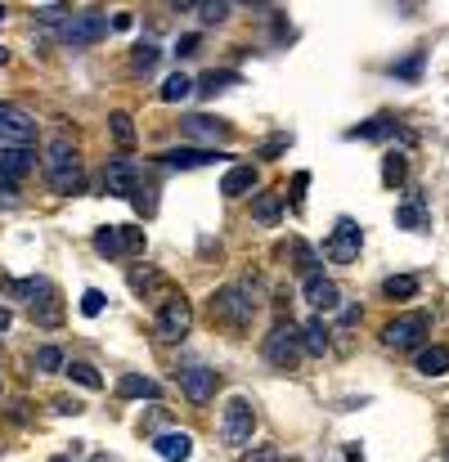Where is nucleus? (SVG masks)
I'll list each match as a JSON object with an SVG mask.
<instances>
[{"instance_id":"nucleus-1","label":"nucleus","mask_w":449,"mask_h":462,"mask_svg":"<svg viewBox=\"0 0 449 462\" xmlns=\"http://www.w3.org/2000/svg\"><path fill=\"white\" fill-rule=\"evenodd\" d=\"M46 180H50V189L59 198H68V193L82 189V158H77L73 135H64V131L50 135V144H46Z\"/></svg>"},{"instance_id":"nucleus-2","label":"nucleus","mask_w":449,"mask_h":462,"mask_svg":"<svg viewBox=\"0 0 449 462\" xmlns=\"http://www.w3.org/2000/svg\"><path fill=\"white\" fill-rule=\"evenodd\" d=\"M5 287H10L19 301H28L32 323H41V328H59L64 305H59V292H55L50 278H5Z\"/></svg>"},{"instance_id":"nucleus-3","label":"nucleus","mask_w":449,"mask_h":462,"mask_svg":"<svg viewBox=\"0 0 449 462\" xmlns=\"http://www.w3.org/2000/svg\"><path fill=\"white\" fill-rule=\"evenodd\" d=\"M256 305H261V287L256 283H229V287H220L212 296V314L220 323H229V328H247Z\"/></svg>"},{"instance_id":"nucleus-4","label":"nucleus","mask_w":449,"mask_h":462,"mask_svg":"<svg viewBox=\"0 0 449 462\" xmlns=\"http://www.w3.org/2000/svg\"><path fill=\"white\" fill-rule=\"evenodd\" d=\"M108 14L104 10H77V14H68L64 23H59V41L68 46V50H86V46H99L104 37H108Z\"/></svg>"},{"instance_id":"nucleus-5","label":"nucleus","mask_w":449,"mask_h":462,"mask_svg":"<svg viewBox=\"0 0 449 462\" xmlns=\"http://www.w3.org/2000/svg\"><path fill=\"white\" fill-rule=\"evenodd\" d=\"M427 332H431V314H427V310H409V314H395V319L382 328V341H386L391 350H418Z\"/></svg>"},{"instance_id":"nucleus-6","label":"nucleus","mask_w":449,"mask_h":462,"mask_svg":"<svg viewBox=\"0 0 449 462\" xmlns=\"http://www.w3.org/2000/svg\"><path fill=\"white\" fill-rule=\"evenodd\" d=\"M95 252L108 256V261L140 256V252H144V229H131V225H104V229H95Z\"/></svg>"},{"instance_id":"nucleus-7","label":"nucleus","mask_w":449,"mask_h":462,"mask_svg":"<svg viewBox=\"0 0 449 462\" xmlns=\"http://www.w3.org/2000/svg\"><path fill=\"white\" fill-rule=\"evenodd\" d=\"M261 350H265V359H270L274 368L292 372L297 359H301V328H297V323H274L270 337L261 341Z\"/></svg>"},{"instance_id":"nucleus-8","label":"nucleus","mask_w":449,"mask_h":462,"mask_svg":"<svg viewBox=\"0 0 449 462\" xmlns=\"http://www.w3.org/2000/svg\"><path fill=\"white\" fill-rule=\"evenodd\" d=\"M252 431H256V408H252V399L234 395L225 404V413H220V440L234 444V449H243L252 440Z\"/></svg>"},{"instance_id":"nucleus-9","label":"nucleus","mask_w":449,"mask_h":462,"mask_svg":"<svg viewBox=\"0 0 449 462\" xmlns=\"http://www.w3.org/2000/svg\"><path fill=\"white\" fill-rule=\"evenodd\" d=\"M189 328H194V305H189L185 296H167V301L158 305L153 332H158L162 341H185V337H189Z\"/></svg>"},{"instance_id":"nucleus-10","label":"nucleus","mask_w":449,"mask_h":462,"mask_svg":"<svg viewBox=\"0 0 449 462\" xmlns=\"http://www.w3.org/2000/svg\"><path fill=\"white\" fill-rule=\"evenodd\" d=\"M359 247H364V229H359L350 216H341V220L332 225V238L324 243V256L337 261V265H350V261L359 256Z\"/></svg>"},{"instance_id":"nucleus-11","label":"nucleus","mask_w":449,"mask_h":462,"mask_svg":"<svg viewBox=\"0 0 449 462\" xmlns=\"http://www.w3.org/2000/svg\"><path fill=\"white\" fill-rule=\"evenodd\" d=\"M32 140H37V122L14 104H0V144L5 149H32Z\"/></svg>"},{"instance_id":"nucleus-12","label":"nucleus","mask_w":449,"mask_h":462,"mask_svg":"<svg viewBox=\"0 0 449 462\" xmlns=\"http://www.w3.org/2000/svg\"><path fill=\"white\" fill-rule=\"evenodd\" d=\"M176 377H180V390H185L194 404H212V399H216V390H220V372H216V368H207V364L180 368Z\"/></svg>"},{"instance_id":"nucleus-13","label":"nucleus","mask_w":449,"mask_h":462,"mask_svg":"<svg viewBox=\"0 0 449 462\" xmlns=\"http://www.w3.org/2000/svg\"><path fill=\"white\" fill-rule=\"evenodd\" d=\"M180 135H185V140H198V144H225L234 131H229V122H220V117L194 113V117H180Z\"/></svg>"},{"instance_id":"nucleus-14","label":"nucleus","mask_w":449,"mask_h":462,"mask_svg":"<svg viewBox=\"0 0 449 462\" xmlns=\"http://www.w3.org/2000/svg\"><path fill=\"white\" fill-rule=\"evenodd\" d=\"M140 189V167L131 158H113L108 171H104V193L108 198H131Z\"/></svg>"},{"instance_id":"nucleus-15","label":"nucleus","mask_w":449,"mask_h":462,"mask_svg":"<svg viewBox=\"0 0 449 462\" xmlns=\"http://www.w3.org/2000/svg\"><path fill=\"white\" fill-rule=\"evenodd\" d=\"M153 453H158L162 462H189V458H194V435H189V431H162V435L153 440Z\"/></svg>"},{"instance_id":"nucleus-16","label":"nucleus","mask_w":449,"mask_h":462,"mask_svg":"<svg viewBox=\"0 0 449 462\" xmlns=\"http://www.w3.org/2000/svg\"><path fill=\"white\" fill-rule=\"evenodd\" d=\"M395 225H400V229H409V234H427V229H431V216H427L422 193H409V198L395 207Z\"/></svg>"},{"instance_id":"nucleus-17","label":"nucleus","mask_w":449,"mask_h":462,"mask_svg":"<svg viewBox=\"0 0 449 462\" xmlns=\"http://www.w3.org/2000/svg\"><path fill=\"white\" fill-rule=\"evenodd\" d=\"M28 171H37V149H0V180H23Z\"/></svg>"},{"instance_id":"nucleus-18","label":"nucleus","mask_w":449,"mask_h":462,"mask_svg":"<svg viewBox=\"0 0 449 462\" xmlns=\"http://www.w3.org/2000/svg\"><path fill=\"white\" fill-rule=\"evenodd\" d=\"M162 162L176 167V171H198V167H216L220 153H216V149H167Z\"/></svg>"},{"instance_id":"nucleus-19","label":"nucleus","mask_w":449,"mask_h":462,"mask_svg":"<svg viewBox=\"0 0 449 462\" xmlns=\"http://www.w3.org/2000/svg\"><path fill=\"white\" fill-rule=\"evenodd\" d=\"M306 301H310L315 310H324V314H328V310H337V305H341V292H337V283H332V278L310 274V278H306Z\"/></svg>"},{"instance_id":"nucleus-20","label":"nucleus","mask_w":449,"mask_h":462,"mask_svg":"<svg viewBox=\"0 0 449 462\" xmlns=\"http://www.w3.org/2000/svg\"><path fill=\"white\" fill-rule=\"evenodd\" d=\"M252 189H256V167H252V162L229 167L225 180H220V193H225V198H243V193H252Z\"/></svg>"},{"instance_id":"nucleus-21","label":"nucleus","mask_w":449,"mask_h":462,"mask_svg":"<svg viewBox=\"0 0 449 462\" xmlns=\"http://www.w3.org/2000/svg\"><path fill=\"white\" fill-rule=\"evenodd\" d=\"M243 77L238 73H229V68H212V73H203L198 81H194V90L203 95V99H216L220 90H229V86H238Z\"/></svg>"},{"instance_id":"nucleus-22","label":"nucleus","mask_w":449,"mask_h":462,"mask_svg":"<svg viewBox=\"0 0 449 462\" xmlns=\"http://www.w3.org/2000/svg\"><path fill=\"white\" fill-rule=\"evenodd\" d=\"M117 395H122V399H158V395H162V386H158L153 377L126 372V377H117Z\"/></svg>"},{"instance_id":"nucleus-23","label":"nucleus","mask_w":449,"mask_h":462,"mask_svg":"<svg viewBox=\"0 0 449 462\" xmlns=\"http://www.w3.org/2000/svg\"><path fill=\"white\" fill-rule=\"evenodd\" d=\"M418 372H422V377H445V372H449V346H427V350H418Z\"/></svg>"},{"instance_id":"nucleus-24","label":"nucleus","mask_w":449,"mask_h":462,"mask_svg":"<svg viewBox=\"0 0 449 462\" xmlns=\"http://www.w3.org/2000/svg\"><path fill=\"white\" fill-rule=\"evenodd\" d=\"M288 252H292V270H297V274H306V278H310V274H319V252H315L306 238H292V243H288Z\"/></svg>"},{"instance_id":"nucleus-25","label":"nucleus","mask_w":449,"mask_h":462,"mask_svg":"<svg viewBox=\"0 0 449 462\" xmlns=\"http://www.w3.org/2000/svg\"><path fill=\"white\" fill-rule=\"evenodd\" d=\"M279 216H283V193H256V202H252V220H261V225H279Z\"/></svg>"},{"instance_id":"nucleus-26","label":"nucleus","mask_w":449,"mask_h":462,"mask_svg":"<svg viewBox=\"0 0 449 462\" xmlns=\"http://www.w3.org/2000/svg\"><path fill=\"white\" fill-rule=\"evenodd\" d=\"M328 323L324 319H310L306 328H301V350H310V355H328Z\"/></svg>"},{"instance_id":"nucleus-27","label":"nucleus","mask_w":449,"mask_h":462,"mask_svg":"<svg viewBox=\"0 0 449 462\" xmlns=\"http://www.w3.org/2000/svg\"><path fill=\"white\" fill-rule=\"evenodd\" d=\"M189 95H194V77H185V73H171V77L162 81V90H158L162 104H180V99H189Z\"/></svg>"},{"instance_id":"nucleus-28","label":"nucleus","mask_w":449,"mask_h":462,"mask_svg":"<svg viewBox=\"0 0 449 462\" xmlns=\"http://www.w3.org/2000/svg\"><path fill=\"white\" fill-rule=\"evenodd\" d=\"M64 372H68L77 386H86V390H99V386H104L99 368H95V364H86V359H73V364H64Z\"/></svg>"},{"instance_id":"nucleus-29","label":"nucleus","mask_w":449,"mask_h":462,"mask_svg":"<svg viewBox=\"0 0 449 462\" xmlns=\"http://www.w3.org/2000/svg\"><path fill=\"white\" fill-rule=\"evenodd\" d=\"M404 180H409V162H404V153H386V158H382V184L395 189V184H404Z\"/></svg>"},{"instance_id":"nucleus-30","label":"nucleus","mask_w":449,"mask_h":462,"mask_svg":"<svg viewBox=\"0 0 449 462\" xmlns=\"http://www.w3.org/2000/svg\"><path fill=\"white\" fill-rule=\"evenodd\" d=\"M382 296H391V301H409V296H418V278H413V274H391V278L382 283Z\"/></svg>"},{"instance_id":"nucleus-31","label":"nucleus","mask_w":449,"mask_h":462,"mask_svg":"<svg viewBox=\"0 0 449 462\" xmlns=\"http://www.w3.org/2000/svg\"><path fill=\"white\" fill-rule=\"evenodd\" d=\"M108 131H113V140L122 149H135V122H131V113H108Z\"/></svg>"},{"instance_id":"nucleus-32","label":"nucleus","mask_w":449,"mask_h":462,"mask_svg":"<svg viewBox=\"0 0 449 462\" xmlns=\"http://www.w3.org/2000/svg\"><path fill=\"white\" fill-rule=\"evenodd\" d=\"M386 135H395V122H391V117H373V122H364V126L350 131V140H386Z\"/></svg>"},{"instance_id":"nucleus-33","label":"nucleus","mask_w":449,"mask_h":462,"mask_svg":"<svg viewBox=\"0 0 449 462\" xmlns=\"http://www.w3.org/2000/svg\"><path fill=\"white\" fill-rule=\"evenodd\" d=\"M158 59H162V50H158L153 41H144V46H135V55H131V73H153Z\"/></svg>"},{"instance_id":"nucleus-34","label":"nucleus","mask_w":449,"mask_h":462,"mask_svg":"<svg viewBox=\"0 0 449 462\" xmlns=\"http://www.w3.org/2000/svg\"><path fill=\"white\" fill-rule=\"evenodd\" d=\"M126 283H131V292H135V296H149V292H158V287H162V274H158V270H131V278H126Z\"/></svg>"},{"instance_id":"nucleus-35","label":"nucleus","mask_w":449,"mask_h":462,"mask_svg":"<svg viewBox=\"0 0 449 462\" xmlns=\"http://www.w3.org/2000/svg\"><path fill=\"white\" fill-rule=\"evenodd\" d=\"M64 364H68V359H64L59 346H41V350H37V372H64Z\"/></svg>"},{"instance_id":"nucleus-36","label":"nucleus","mask_w":449,"mask_h":462,"mask_svg":"<svg viewBox=\"0 0 449 462\" xmlns=\"http://www.w3.org/2000/svg\"><path fill=\"white\" fill-rule=\"evenodd\" d=\"M104 301H108V296H104L99 287H86V292H82V314H86V319L104 314Z\"/></svg>"},{"instance_id":"nucleus-37","label":"nucleus","mask_w":449,"mask_h":462,"mask_svg":"<svg viewBox=\"0 0 449 462\" xmlns=\"http://www.w3.org/2000/svg\"><path fill=\"white\" fill-rule=\"evenodd\" d=\"M238 462H283V458H279V449H274V444H256V449H243V453H238Z\"/></svg>"},{"instance_id":"nucleus-38","label":"nucleus","mask_w":449,"mask_h":462,"mask_svg":"<svg viewBox=\"0 0 449 462\" xmlns=\"http://www.w3.org/2000/svg\"><path fill=\"white\" fill-rule=\"evenodd\" d=\"M153 193H158L153 184H149V189H135V193H131V202H135V211H140V216H153V211H158V198H153Z\"/></svg>"},{"instance_id":"nucleus-39","label":"nucleus","mask_w":449,"mask_h":462,"mask_svg":"<svg viewBox=\"0 0 449 462\" xmlns=\"http://www.w3.org/2000/svg\"><path fill=\"white\" fill-rule=\"evenodd\" d=\"M229 10H234V5L216 0V5H198V19H203V23H225V19H229Z\"/></svg>"},{"instance_id":"nucleus-40","label":"nucleus","mask_w":449,"mask_h":462,"mask_svg":"<svg viewBox=\"0 0 449 462\" xmlns=\"http://www.w3.org/2000/svg\"><path fill=\"white\" fill-rule=\"evenodd\" d=\"M68 14H73L68 5H41V10H37V19H41V23H64Z\"/></svg>"},{"instance_id":"nucleus-41","label":"nucleus","mask_w":449,"mask_h":462,"mask_svg":"<svg viewBox=\"0 0 449 462\" xmlns=\"http://www.w3.org/2000/svg\"><path fill=\"white\" fill-rule=\"evenodd\" d=\"M418 68H422V55H409L404 64H395V77H418Z\"/></svg>"},{"instance_id":"nucleus-42","label":"nucleus","mask_w":449,"mask_h":462,"mask_svg":"<svg viewBox=\"0 0 449 462\" xmlns=\"http://www.w3.org/2000/svg\"><path fill=\"white\" fill-rule=\"evenodd\" d=\"M176 55H198V37H194V32L180 37V41H176Z\"/></svg>"},{"instance_id":"nucleus-43","label":"nucleus","mask_w":449,"mask_h":462,"mask_svg":"<svg viewBox=\"0 0 449 462\" xmlns=\"http://www.w3.org/2000/svg\"><path fill=\"white\" fill-rule=\"evenodd\" d=\"M55 413H64V417H77V413H82V404H77V399H55Z\"/></svg>"},{"instance_id":"nucleus-44","label":"nucleus","mask_w":449,"mask_h":462,"mask_svg":"<svg viewBox=\"0 0 449 462\" xmlns=\"http://www.w3.org/2000/svg\"><path fill=\"white\" fill-rule=\"evenodd\" d=\"M5 328H10V310H5V305H0V332H5Z\"/></svg>"},{"instance_id":"nucleus-45","label":"nucleus","mask_w":449,"mask_h":462,"mask_svg":"<svg viewBox=\"0 0 449 462\" xmlns=\"http://www.w3.org/2000/svg\"><path fill=\"white\" fill-rule=\"evenodd\" d=\"M91 462H113V458L108 453H91Z\"/></svg>"},{"instance_id":"nucleus-46","label":"nucleus","mask_w":449,"mask_h":462,"mask_svg":"<svg viewBox=\"0 0 449 462\" xmlns=\"http://www.w3.org/2000/svg\"><path fill=\"white\" fill-rule=\"evenodd\" d=\"M50 462H73V458H64V453H59V458H50Z\"/></svg>"},{"instance_id":"nucleus-47","label":"nucleus","mask_w":449,"mask_h":462,"mask_svg":"<svg viewBox=\"0 0 449 462\" xmlns=\"http://www.w3.org/2000/svg\"><path fill=\"white\" fill-rule=\"evenodd\" d=\"M5 59H10V50H0V64H5Z\"/></svg>"},{"instance_id":"nucleus-48","label":"nucleus","mask_w":449,"mask_h":462,"mask_svg":"<svg viewBox=\"0 0 449 462\" xmlns=\"http://www.w3.org/2000/svg\"><path fill=\"white\" fill-rule=\"evenodd\" d=\"M0 23H5V5H0Z\"/></svg>"},{"instance_id":"nucleus-49","label":"nucleus","mask_w":449,"mask_h":462,"mask_svg":"<svg viewBox=\"0 0 449 462\" xmlns=\"http://www.w3.org/2000/svg\"><path fill=\"white\" fill-rule=\"evenodd\" d=\"M0 149H5V144H0Z\"/></svg>"}]
</instances>
